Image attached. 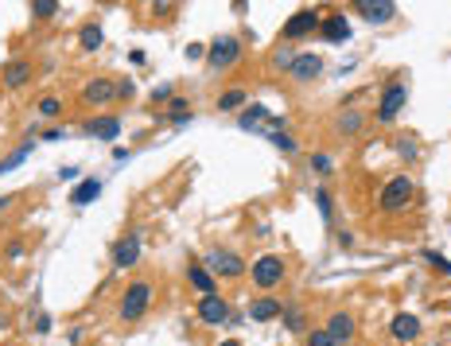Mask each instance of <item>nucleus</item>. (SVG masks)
<instances>
[{
  "label": "nucleus",
  "mask_w": 451,
  "mask_h": 346,
  "mask_svg": "<svg viewBox=\"0 0 451 346\" xmlns=\"http://www.w3.org/2000/svg\"><path fill=\"white\" fill-rule=\"evenodd\" d=\"M416 137H409V132H405V137H397V156L401 159H416Z\"/></svg>",
  "instance_id": "27"
},
{
  "label": "nucleus",
  "mask_w": 451,
  "mask_h": 346,
  "mask_svg": "<svg viewBox=\"0 0 451 346\" xmlns=\"http://www.w3.org/2000/svg\"><path fill=\"white\" fill-rule=\"evenodd\" d=\"M315 207H319V214H323V222H331V214H334V210H331V195H327L323 187L315 191Z\"/></svg>",
  "instance_id": "30"
},
{
  "label": "nucleus",
  "mask_w": 451,
  "mask_h": 346,
  "mask_svg": "<svg viewBox=\"0 0 451 346\" xmlns=\"http://www.w3.org/2000/svg\"><path fill=\"white\" fill-rule=\"evenodd\" d=\"M323 331L334 338V346H339V343H350V338H354V315H350V311H334V315L327 319Z\"/></svg>",
  "instance_id": "15"
},
{
  "label": "nucleus",
  "mask_w": 451,
  "mask_h": 346,
  "mask_svg": "<svg viewBox=\"0 0 451 346\" xmlns=\"http://www.w3.org/2000/svg\"><path fill=\"white\" fill-rule=\"evenodd\" d=\"M206 268H210V277H226V280L246 273L241 257H237V253H226V249H210V253H206Z\"/></svg>",
  "instance_id": "7"
},
{
  "label": "nucleus",
  "mask_w": 451,
  "mask_h": 346,
  "mask_svg": "<svg viewBox=\"0 0 451 346\" xmlns=\"http://www.w3.org/2000/svg\"><path fill=\"white\" fill-rule=\"evenodd\" d=\"M62 113V101L59 98H43L40 101V117H59Z\"/></svg>",
  "instance_id": "32"
},
{
  "label": "nucleus",
  "mask_w": 451,
  "mask_h": 346,
  "mask_svg": "<svg viewBox=\"0 0 451 346\" xmlns=\"http://www.w3.org/2000/svg\"><path fill=\"white\" fill-rule=\"evenodd\" d=\"M133 94H137L133 78H121V82H117V98H133Z\"/></svg>",
  "instance_id": "36"
},
{
  "label": "nucleus",
  "mask_w": 451,
  "mask_h": 346,
  "mask_svg": "<svg viewBox=\"0 0 451 346\" xmlns=\"http://www.w3.org/2000/svg\"><path fill=\"white\" fill-rule=\"evenodd\" d=\"M28 82H31V67H28V62L16 59V62L4 67V86H8V89H20V86H28Z\"/></svg>",
  "instance_id": "20"
},
{
  "label": "nucleus",
  "mask_w": 451,
  "mask_h": 346,
  "mask_svg": "<svg viewBox=\"0 0 451 346\" xmlns=\"http://www.w3.org/2000/svg\"><path fill=\"white\" fill-rule=\"evenodd\" d=\"M195 311H198V319H203L206 327H218V323H226V319H230V304H226L218 292H214V296H203V300H198Z\"/></svg>",
  "instance_id": "11"
},
{
  "label": "nucleus",
  "mask_w": 451,
  "mask_h": 346,
  "mask_svg": "<svg viewBox=\"0 0 451 346\" xmlns=\"http://www.w3.org/2000/svg\"><path fill=\"white\" fill-rule=\"evenodd\" d=\"M424 261H428L436 273H443V277H451V261L443 257V253H436V249H424Z\"/></svg>",
  "instance_id": "26"
},
{
  "label": "nucleus",
  "mask_w": 451,
  "mask_h": 346,
  "mask_svg": "<svg viewBox=\"0 0 451 346\" xmlns=\"http://www.w3.org/2000/svg\"><path fill=\"white\" fill-rule=\"evenodd\" d=\"M405 101H409V86H405L401 78H393L389 86L382 89V98H377V113H373V117L382 121V125H389V121H397V113L405 109Z\"/></svg>",
  "instance_id": "3"
},
{
  "label": "nucleus",
  "mask_w": 451,
  "mask_h": 346,
  "mask_svg": "<svg viewBox=\"0 0 451 346\" xmlns=\"http://www.w3.org/2000/svg\"><path fill=\"white\" fill-rule=\"evenodd\" d=\"M152 300H156L152 284H148V280H133V284L125 288V296H121V319H125V323H140V319L148 315Z\"/></svg>",
  "instance_id": "1"
},
{
  "label": "nucleus",
  "mask_w": 451,
  "mask_h": 346,
  "mask_svg": "<svg viewBox=\"0 0 451 346\" xmlns=\"http://www.w3.org/2000/svg\"><path fill=\"white\" fill-rule=\"evenodd\" d=\"M82 132H86V137H98V140H117L121 137V117H98V121H90Z\"/></svg>",
  "instance_id": "18"
},
{
  "label": "nucleus",
  "mask_w": 451,
  "mask_h": 346,
  "mask_svg": "<svg viewBox=\"0 0 451 346\" xmlns=\"http://www.w3.org/2000/svg\"><path fill=\"white\" fill-rule=\"evenodd\" d=\"M62 137H67V129H47L43 132V140H62Z\"/></svg>",
  "instance_id": "39"
},
{
  "label": "nucleus",
  "mask_w": 451,
  "mask_h": 346,
  "mask_svg": "<svg viewBox=\"0 0 451 346\" xmlns=\"http://www.w3.org/2000/svg\"><path fill=\"white\" fill-rule=\"evenodd\" d=\"M246 105V94H241V89H230V94H222V98H218V109H241Z\"/></svg>",
  "instance_id": "28"
},
{
  "label": "nucleus",
  "mask_w": 451,
  "mask_h": 346,
  "mask_svg": "<svg viewBox=\"0 0 451 346\" xmlns=\"http://www.w3.org/2000/svg\"><path fill=\"white\" fill-rule=\"evenodd\" d=\"M307 346H334V338L327 331H307Z\"/></svg>",
  "instance_id": "33"
},
{
  "label": "nucleus",
  "mask_w": 451,
  "mask_h": 346,
  "mask_svg": "<svg viewBox=\"0 0 451 346\" xmlns=\"http://www.w3.org/2000/svg\"><path fill=\"white\" fill-rule=\"evenodd\" d=\"M412 195H416V187H412L409 175H393L389 183L382 187V210H389V214H397V210H405L412 202Z\"/></svg>",
  "instance_id": "5"
},
{
  "label": "nucleus",
  "mask_w": 451,
  "mask_h": 346,
  "mask_svg": "<svg viewBox=\"0 0 451 346\" xmlns=\"http://www.w3.org/2000/svg\"><path fill=\"white\" fill-rule=\"evenodd\" d=\"M319 35H323L327 43H346V40H350V20L334 12V16H327V20L319 24Z\"/></svg>",
  "instance_id": "16"
},
{
  "label": "nucleus",
  "mask_w": 451,
  "mask_h": 346,
  "mask_svg": "<svg viewBox=\"0 0 451 346\" xmlns=\"http://www.w3.org/2000/svg\"><path fill=\"white\" fill-rule=\"evenodd\" d=\"M82 101H86L90 109H105L109 101H117V82H109V78H90L86 86H82Z\"/></svg>",
  "instance_id": "8"
},
{
  "label": "nucleus",
  "mask_w": 451,
  "mask_h": 346,
  "mask_svg": "<svg viewBox=\"0 0 451 346\" xmlns=\"http://www.w3.org/2000/svg\"><path fill=\"white\" fill-rule=\"evenodd\" d=\"M284 273H288V265H284V257H276V253H265V257H257L253 268H249L253 284H257V288H265V292H273V288L284 280Z\"/></svg>",
  "instance_id": "2"
},
{
  "label": "nucleus",
  "mask_w": 451,
  "mask_h": 346,
  "mask_svg": "<svg viewBox=\"0 0 451 346\" xmlns=\"http://www.w3.org/2000/svg\"><path fill=\"white\" fill-rule=\"evenodd\" d=\"M362 125H366V117L358 109H343V113H339V132H343V137H358Z\"/></svg>",
  "instance_id": "21"
},
{
  "label": "nucleus",
  "mask_w": 451,
  "mask_h": 346,
  "mask_svg": "<svg viewBox=\"0 0 451 346\" xmlns=\"http://www.w3.org/2000/svg\"><path fill=\"white\" fill-rule=\"evenodd\" d=\"M319 12L315 8H300L296 12V16H288V24H284V31H280V35H284V40H304V35H312V31H319Z\"/></svg>",
  "instance_id": "9"
},
{
  "label": "nucleus",
  "mask_w": 451,
  "mask_h": 346,
  "mask_svg": "<svg viewBox=\"0 0 451 346\" xmlns=\"http://www.w3.org/2000/svg\"><path fill=\"white\" fill-rule=\"evenodd\" d=\"M389 335L397 338V343H416L420 338V319L412 315V311H397L389 323Z\"/></svg>",
  "instance_id": "13"
},
{
  "label": "nucleus",
  "mask_w": 451,
  "mask_h": 346,
  "mask_svg": "<svg viewBox=\"0 0 451 346\" xmlns=\"http://www.w3.org/2000/svg\"><path fill=\"white\" fill-rule=\"evenodd\" d=\"M237 59H241V40H237V35H218V40L206 47V62L214 70L237 67Z\"/></svg>",
  "instance_id": "4"
},
{
  "label": "nucleus",
  "mask_w": 451,
  "mask_h": 346,
  "mask_svg": "<svg viewBox=\"0 0 451 346\" xmlns=\"http://www.w3.org/2000/svg\"><path fill=\"white\" fill-rule=\"evenodd\" d=\"M101 191H105V179H86V183H78L70 191V207H90Z\"/></svg>",
  "instance_id": "17"
},
{
  "label": "nucleus",
  "mask_w": 451,
  "mask_h": 346,
  "mask_svg": "<svg viewBox=\"0 0 451 346\" xmlns=\"http://www.w3.org/2000/svg\"><path fill=\"white\" fill-rule=\"evenodd\" d=\"M140 234H128V238H121V241H113V268L117 273H128V268L140 261Z\"/></svg>",
  "instance_id": "10"
},
{
  "label": "nucleus",
  "mask_w": 451,
  "mask_h": 346,
  "mask_svg": "<svg viewBox=\"0 0 451 346\" xmlns=\"http://www.w3.org/2000/svg\"><path fill=\"white\" fill-rule=\"evenodd\" d=\"M167 121H171V125H187V121H191V109H187L183 98H171V105H167Z\"/></svg>",
  "instance_id": "24"
},
{
  "label": "nucleus",
  "mask_w": 451,
  "mask_h": 346,
  "mask_svg": "<svg viewBox=\"0 0 451 346\" xmlns=\"http://www.w3.org/2000/svg\"><path fill=\"white\" fill-rule=\"evenodd\" d=\"M273 144H276L280 152H288V156L300 148V144H296V137H288V132H273Z\"/></svg>",
  "instance_id": "31"
},
{
  "label": "nucleus",
  "mask_w": 451,
  "mask_h": 346,
  "mask_svg": "<svg viewBox=\"0 0 451 346\" xmlns=\"http://www.w3.org/2000/svg\"><path fill=\"white\" fill-rule=\"evenodd\" d=\"M269 113H265V105H246L241 109V117H237V125L246 132H253V129H261V121H265Z\"/></svg>",
  "instance_id": "22"
},
{
  "label": "nucleus",
  "mask_w": 451,
  "mask_h": 346,
  "mask_svg": "<svg viewBox=\"0 0 451 346\" xmlns=\"http://www.w3.org/2000/svg\"><path fill=\"white\" fill-rule=\"evenodd\" d=\"M31 12H35V16H43V20H51V16H59V4H55V0H35V4H31Z\"/></svg>",
  "instance_id": "29"
},
{
  "label": "nucleus",
  "mask_w": 451,
  "mask_h": 346,
  "mask_svg": "<svg viewBox=\"0 0 451 346\" xmlns=\"http://www.w3.org/2000/svg\"><path fill=\"white\" fill-rule=\"evenodd\" d=\"M183 55H187L191 62H198V59H206V47H203V43H187V51H183Z\"/></svg>",
  "instance_id": "35"
},
{
  "label": "nucleus",
  "mask_w": 451,
  "mask_h": 346,
  "mask_svg": "<svg viewBox=\"0 0 451 346\" xmlns=\"http://www.w3.org/2000/svg\"><path fill=\"white\" fill-rule=\"evenodd\" d=\"M280 319H284V327L292 331V335H300V331L307 327V315L300 311V307H284V315H280Z\"/></svg>",
  "instance_id": "25"
},
{
  "label": "nucleus",
  "mask_w": 451,
  "mask_h": 346,
  "mask_svg": "<svg viewBox=\"0 0 451 346\" xmlns=\"http://www.w3.org/2000/svg\"><path fill=\"white\" fill-rule=\"evenodd\" d=\"M171 98H176V94H171V86H167V82L156 89V94H152V101H171Z\"/></svg>",
  "instance_id": "37"
},
{
  "label": "nucleus",
  "mask_w": 451,
  "mask_h": 346,
  "mask_svg": "<svg viewBox=\"0 0 451 346\" xmlns=\"http://www.w3.org/2000/svg\"><path fill=\"white\" fill-rule=\"evenodd\" d=\"M312 168L319 171V175H331V156H323V152H315V156H312Z\"/></svg>",
  "instance_id": "34"
},
{
  "label": "nucleus",
  "mask_w": 451,
  "mask_h": 346,
  "mask_svg": "<svg viewBox=\"0 0 451 346\" xmlns=\"http://www.w3.org/2000/svg\"><path fill=\"white\" fill-rule=\"evenodd\" d=\"M187 280H191V288H195V292H203V296H214V288H218L206 265H191V268H187Z\"/></svg>",
  "instance_id": "19"
},
{
  "label": "nucleus",
  "mask_w": 451,
  "mask_h": 346,
  "mask_svg": "<svg viewBox=\"0 0 451 346\" xmlns=\"http://www.w3.org/2000/svg\"><path fill=\"white\" fill-rule=\"evenodd\" d=\"M319 74H323V55H319V51H296L292 67H288V78L307 86V82H315Z\"/></svg>",
  "instance_id": "6"
},
{
  "label": "nucleus",
  "mask_w": 451,
  "mask_h": 346,
  "mask_svg": "<svg viewBox=\"0 0 451 346\" xmlns=\"http://www.w3.org/2000/svg\"><path fill=\"white\" fill-rule=\"evenodd\" d=\"M280 315H284V300H276V296H261L249 304V319H257V323H273Z\"/></svg>",
  "instance_id": "14"
},
{
  "label": "nucleus",
  "mask_w": 451,
  "mask_h": 346,
  "mask_svg": "<svg viewBox=\"0 0 451 346\" xmlns=\"http://www.w3.org/2000/svg\"><path fill=\"white\" fill-rule=\"evenodd\" d=\"M35 331H40V335H47V331H51V315H40V319H35Z\"/></svg>",
  "instance_id": "38"
},
{
  "label": "nucleus",
  "mask_w": 451,
  "mask_h": 346,
  "mask_svg": "<svg viewBox=\"0 0 451 346\" xmlns=\"http://www.w3.org/2000/svg\"><path fill=\"white\" fill-rule=\"evenodd\" d=\"M218 346H241V343H237V338H226V343H218Z\"/></svg>",
  "instance_id": "40"
},
{
  "label": "nucleus",
  "mask_w": 451,
  "mask_h": 346,
  "mask_svg": "<svg viewBox=\"0 0 451 346\" xmlns=\"http://www.w3.org/2000/svg\"><path fill=\"white\" fill-rule=\"evenodd\" d=\"M354 12H358L366 24H389L393 16H397V4H393V0H382V4H373V0H358Z\"/></svg>",
  "instance_id": "12"
},
{
  "label": "nucleus",
  "mask_w": 451,
  "mask_h": 346,
  "mask_svg": "<svg viewBox=\"0 0 451 346\" xmlns=\"http://www.w3.org/2000/svg\"><path fill=\"white\" fill-rule=\"evenodd\" d=\"M101 40H105V35H101V24H86V28H82V35H78V47L82 51H98Z\"/></svg>",
  "instance_id": "23"
}]
</instances>
